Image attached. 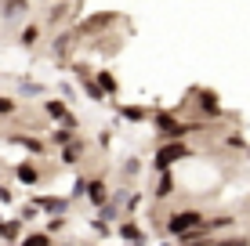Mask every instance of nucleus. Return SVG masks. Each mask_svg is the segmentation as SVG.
<instances>
[{"mask_svg": "<svg viewBox=\"0 0 250 246\" xmlns=\"http://www.w3.org/2000/svg\"><path fill=\"white\" fill-rule=\"evenodd\" d=\"M182 156H185V145H167V149H160V156H156V167H163V170H167V167H174Z\"/></svg>", "mask_w": 250, "mask_h": 246, "instance_id": "nucleus-1", "label": "nucleus"}, {"mask_svg": "<svg viewBox=\"0 0 250 246\" xmlns=\"http://www.w3.org/2000/svg\"><path fill=\"white\" fill-rule=\"evenodd\" d=\"M83 196H87L94 207L105 203V181H83Z\"/></svg>", "mask_w": 250, "mask_h": 246, "instance_id": "nucleus-2", "label": "nucleus"}, {"mask_svg": "<svg viewBox=\"0 0 250 246\" xmlns=\"http://www.w3.org/2000/svg\"><path fill=\"white\" fill-rule=\"evenodd\" d=\"M19 177H22V181H25V185H37V177H40V174H37V167H29V163H22V167H19Z\"/></svg>", "mask_w": 250, "mask_h": 246, "instance_id": "nucleus-3", "label": "nucleus"}, {"mask_svg": "<svg viewBox=\"0 0 250 246\" xmlns=\"http://www.w3.org/2000/svg\"><path fill=\"white\" fill-rule=\"evenodd\" d=\"M22 246H51V235H44V232H37V235H25V239H22Z\"/></svg>", "mask_w": 250, "mask_h": 246, "instance_id": "nucleus-4", "label": "nucleus"}, {"mask_svg": "<svg viewBox=\"0 0 250 246\" xmlns=\"http://www.w3.org/2000/svg\"><path fill=\"white\" fill-rule=\"evenodd\" d=\"M80 152H83V145H69L65 156H62V163H76V159H80Z\"/></svg>", "mask_w": 250, "mask_h": 246, "instance_id": "nucleus-5", "label": "nucleus"}, {"mask_svg": "<svg viewBox=\"0 0 250 246\" xmlns=\"http://www.w3.org/2000/svg\"><path fill=\"white\" fill-rule=\"evenodd\" d=\"M174 189V181H170V174H163V181H160V189H156V196H167V192Z\"/></svg>", "mask_w": 250, "mask_h": 246, "instance_id": "nucleus-6", "label": "nucleus"}, {"mask_svg": "<svg viewBox=\"0 0 250 246\" xmlns=\"http://www.w3.org/2000/svg\"><path fill=\"white\" fill-rule=\"evenodd\" d=\"M120 235H127V239L138 243V228H134V225H124V228H120Z\"/></svg>", "mask_w": 250, "mask_h": 246, "instance_id": "nucleus-7", "label": "nucleus"}]
</instances>
